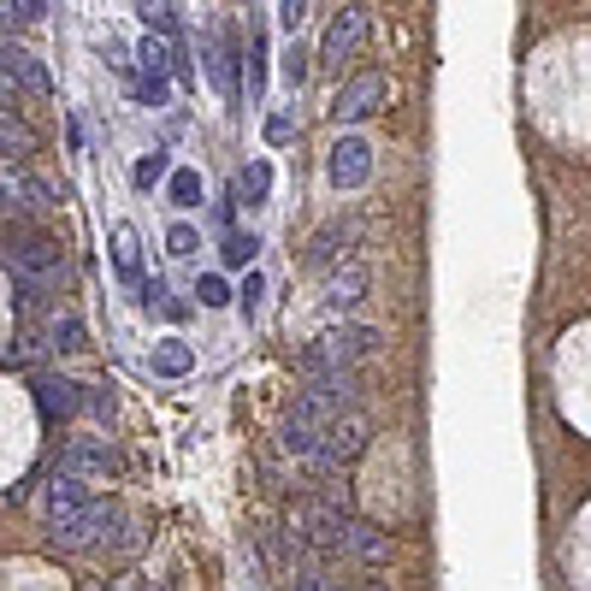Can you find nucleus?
I'll return each mask as SVG.
<instances>
[{"label": "nucleus", "mask_w": 591, "mask_h": 591, "mask_svg": "<svg viewBox=\"0 0 591 591\" xmlns=\"http://www.w3.org/2000/svg\"><path fill=\"white\" fill-rule=\"evenodd\" d=\"M0 154H7V166L24 161V154H36V131H31L24 113H0Z\"/></svg>", "instance_id": "nucleus-16"}, {"label": "nucleus", "mask_w": 591, "mask_h": 591, "mask_svg": "<svg viewBox=\"0 0 591 591\" xmlns=\"http://www.w3.org/2000/svg\"><path fill=\"white\" fill-rule=\"evenodd\" d=\"M166 196H172V208H201V172L178 166V172L166 178Z\"/></svg>", "instance_id": "nucleus-21"}, {"label": "nucleus", "mask_w": 591, "mask_h": 591, "mask_svg": "<svg viewBox=\"0 0 591 591\" xmlns=\"http://www.w3.org/2000/svg\"><path fill=\"white\" fill-rule=\"evenodd\" d=\"M113 591H149V586H142V580H119V586H113Z\"/></svg>", "instance_id": "nucleus-39"}, {"label": "nucleus", "mask_w": 591, "mask_h": 591, "mask_svg": "<svg viewBox=\"0 0 591 591\" xmlns=\"http://www.w3.org/2000/svg\"><path fill=\"white\" fill-rule=\"evenodd\" d=\"M272 12H279L284 31H302V19H308V7H302V0H284V7H272Z\"/></svg>", "instance_id": "nucleus-37"}, {"label": "nucleus", "mask_w": 591, "mask_h": 591, "mask_svg": "<svg viewBox=\"0 0 591 591\" xmlns=\"http://www.w3.org/2000/svg\"><path fill=\"white\" fill-rule=\"evenodd\" d=\"M291 591H326V574H314V568H308V574H296V586H291Z\"/></svg>", "instance_id": "nucleus-38"}, {"label": "nucleus", "mask_w": 591, "mask_h": 591, "mask_svg": "<svg viewBox=\"0 0 591 591\" xmlns=\"http://www.w3.org/2000/svg\"><path fill=\"white\" fill-rule=\"evenodd\" d=\"M308 60H314L308 48H291V54H284V83H291V90H302V83H308Z\"/></svg>", "instance_id": "nucleus-33"}, {"label": "nucleus", "mask_w": 591, "mask_h": 591, "mask_svg": "<svg viewBox=\"0 0 591 591\" xmlns=\"http://www.w3.org/2000/svg\"><path fill=\"white\" fill-rule=\"evenodd\" d=\"M0 83H7L12 95H36V101L54 95L48 66H42L31 48H19V42H0Z\"/></svg>", "instance_id": "nucleus-3"}, {"label": "nucleus", "mask_w": 591, "mask_h": 591, "mask_svg": "<svg viewBox=\"0 0 591 591\" xmlns=\"http://www.w3.org/2000/svg\"><path fill=\"white\" fill-rule=\"evenodd\" d=\"M267 142H272V149L296 142V119H291V113H272V119H267Z\"/></svg>", "instance_id": "nucleus-35"}, {"label": "nucleus", "mask_w": 591, "mask_h": 591, "mask_svg": "<svg viewBox=\"0 0 591 591\" xmlns=\"http://www.w3.org/2000/svg\"><path fill=\"white\" fill-rule=\"evenodd\" d=\"M367 267L362 261H343L338 272H331V279H326V314H331V320H338V314H350V308H362V302H367Z\"/></svg>", "instance_id": "nucleus-9"}, {"label": "nucleus", "mask_w": 591, "mask_h": 591, "mask_svg": "<svg viewBox=\"0 0 591 591\" xmlns=\"http://www.w3.org/2000/svg\"><path fill=\"white\" fill-rule=\"evenodd\" d=\"M362 31H367V7H343L338 19L326 24V36H320V66H331V71H338V66L355 54V42H362Z\"/></svg>", "instance_id": "nucleus-7"}, {"label": "nucleus", "mask_w": 591, "mask_h": 591, "mask_svg": "<svg viewBox=\"0 0 591 591\" xmlns=\"http://www.w3.org/2000/svg\"><path fill=\"white\" fill-rule=\"evenodd\" d=\"M267 190H272V166H249V172L237 178V196H249V208H261Z\"/></svg>", "instance_id": "nucleus-28"}, {"label": "nucleus", "mask_w": 591, "mask_h": 591, "mask_svg": "<svg viewBox=\"0 0 591 591\" xmlns=\"http://www.w3.org/2000/svg\"><path fill=\"white\" fill-rule=\"evenodd\" d=\"M350 243H355V225L331 220V225H320V231H314V243H308V261H314V267H331L343 249H350Z\"/></svg>", "instance_id": "nucleus-15"}, {"label": "nucleus", "mask_w": 591, "mask_h": 591, "mask_svg": "<svg viewBox=\"0 0 591 591\" xmlns=\"http://www.w3.org/2000/svg\"><path fill=\"white\" fill-rule=\"evenodd\" d=\"M42 12H48V0H0V24H12V31H19V24H36Z\"/></svg>", "instance_id": "nucleus-26"}, {"label": "nucleus", "mask_w": 591, "mask_h": 591, "mask_svg": "<svg viewBox=\"0 0 591 591\" xmlns=\"http://www.w3.org/2000/svg\"><path fill=\"white\" fill-rule=\"evenodd\" d=\"M261 296H267V279L249 267V279H243V291H237V308H243V320H255V314H261Z\"/></svg>", "instance_id": "nucleus-30"}, {"label": "nucleus", "mask_w": 591, "mask_h": 591, "mask_svg": "<svg viewBox=\"0 0 591 591\" xmlns=\"http://www.w3.org/2000/svg\"><path fill=\"white\" fill-rule=\"evenodd\" d=\"M137 12H142V24H149V36L172 42V31H178V7H137Z\"/></svg>", "instance_id": "nucleus-29"}, {"label": "nucleus", "mask_w": 591, "mask_h": 591, "mask_svg": "<svg viewBox=\"0 0 591 591\" xmlns=\"http://www.w3.org/2000/svg\"><path fill=\"white\" fill-rule=\"evenodd\" d=\"M166 249H172V255H178V261H190V255L201 249V237H196V231H190V225H172V237H166Z\"/></svg>", "instance_id": "nucleus-34"}, {"label": "nucleus", "mask_w": 591, "mask_h": 591, "mask_svg": "<svg viewBox=\"0 0 591 591\" xmlns=\"http://www.w3.org/2000/svg\"><path fill=\"white\" fill-rule=\"evenodd\" d=\"M42 509H48V527L66 521V515L90 509V485L71 480V473H54V480H48V497H42Z\"/></svg>", "instance_id": "nucleus-13"}, {"label": "nucleus", "mask_w": 591, "mask_h": 591, "mask_svg": "<svg viewBox=\"0 0 591 591\" xmlns=\"http://www.w3.org/2000/svg\"><path fill=\"white\" fill-rule=\"evenodd\" d=\"M142 308H161L166 320H184V314H190V308H184V302H172L166 279H149V284H142Z\"/></svg>", "instance_id": "nucleus-24"}, {"label": "nucleus", "mask_w": 591, "mask_h": 591, "mask_svg": "<svg viewBox=\"0 0 591 591\" xmlns=\"http://www.w3.org/2000/svg\"><path fill=\"white\" fill-rule=\"evenodd\" d=\"M220 255H225V267H255V255H261V237H243V231H231V237L220 243Z\"/></svg>", "instance_id": "nucleus-22"}, {"label": "nucleus", "mask_w": 591, "mask_h": 591, "mask_svg": "<svg viewBox=\"0 0 591 591\" xmlns=\"http://www.w3.org/2000/svg\"><path fill=\"white\" fill-rule=\"evenodd\" d=\"M196 296H201V308H225V302H231V284L220 279V272H201V279H196Z\"/></svg>", "instance_id": "nucleus-31"}, {"label": "nucleus", "mask_w": 591, "mask_h": 591, "mask_svg": "<svg viewBox=\"0 0 591 591\" xmlns=\"http://www.w3.org/2000/svg\"><path fill=\"white\" fill-rule=\"evenodd\" d=\"M131 178H137V190H154V184H161V178H172V154H166V149H154V154H142V161H137V172H131Z\"/></svg>", "instance_id": "nucleus-23"}, {"label": "nucleus", "mask_w": 591, "mask_h": 591, "mask_svg": "<svg viewBox=\"0 0 591 591\" xmlns=\"http://www.w3.org/2000/svg\"><path fill=\"white\" fill-rule=\"evenodd\" d=\"M367 355H379V326L331 320L320 338L302 350V373H308V379H320V373H350L355 362H367Z\"/></svg>", "instance_id": "nucleus-1"}, {"label": "nucleus", "mask_w": 591, "mask_h": 591, "mask_svg": "<svg viewBox=\"0 0 591 591\" xmlns=\"http://www.w3.org/2000/svg\"><path fill=\"white\" fill-rule=\"evenodd\" d=\"M31 208V172L0 161V213H24Z\"/></svg>", "instance_id": "nucleus-19"}, {"label": "nucleus", "mask_w": 591, "mask_h": 591, "mask_svg": "<svg viewBox=\"0 0 591 591\" xmlns=\"http://www.w3.org/2000/svg\"><path fill=\"white\" fill-rule=\"evenodd\" d=\"M261 83H267V42L255 36V60H249V95H261Z\"/></svg>", "instance_id": "nucleus-36"}, {"label": "nucleus", "mask_w": 591, "mask_h": 591, "mask_svg": "<svg viewBox=\"0 0 591 591\" xmlns=\"http://www.w3.org/2000/svg\"><path fill=\"white\" fill-rule=\"evenodd\" d=\"M385 95H391V83L379 78V71H362V78H350L338 95H331V119L338 125H355V119H367V113H379L385 107Z\"/></svg>", "instance_id": "nucleus-4"}, {"label": "nucleus", "mask_w": 591, "mask_h": 591, "mask_svg": "<svg viewBox=\"0 0 591 591\" xmlns=\"http://www.w3.org/2000/svg\"><path fill=\"white\" fill-rule=\"evenodd\" d=\"M137 101H142V107H166V101H172V78H137Z\"/></svg>", "instance_id": "nucleus-32"}, {"label": "nucleus", "mask_w": 591, "mask_h": 591, "mask_svg": "<svg viewBox=\"0 0 591 591\" xmlns=\"http://www.w3.org/2000/svg\"><path fill=\"white\" fill-rule=\"evenodd\" d=\"M60 473H71V480H101V473H113V444L107 438H71L66 456H60Z\"/></svg>", "instance_id": "nucleus-10"}, {"label": "nucleus", "mask_w": 591, "mask_h": 591, "mask_svg": "<svg viewBox=\"0 0 591 591\" xmlns=\"http://www.w3.org/2000/svg\"><path fill=\"white\" fill-rule=\"evenodd\" d=\"M326 178L338 184V190H362L373 178V142L367 137H338L326 149Z\"/></svg>", "instance_id": "nucleus-5"}, {"label": "nucleus", "mask_w": 591, "mask_h": 591, "mask_svg": "<svg viewBox=\"0 0 591 591\" xmlns=\"http://www.w3.org/2000/svg\"><path fill=\"white\" fill-rule=\"evenodd\" d=\"M0 261L12 267V279H36V284H48V279H60V249H54L48 237H31V231H12L7 237V249H0Z\"/></svg>", "instance_id": "nucleus-2"}, {"label": "nucleus", "mask_w": 591, "mask_h": 591, "mask_svg": "<svg viewBox=\"0 0 591 591\" xmlns=\"http://www.w3.org/2000/svg\"><path fill=\"white\" fill-rule=\"evenodd\" d=\"M48 338H54V350H90V331H83L78 314H54V326H48Z\"/></svg>", "instance_id": "nucleus-20"}, {"label": "nucleus", "mask_w": 591, "mask_h": 591, "mask_svg": "<svg viewBox=\"0 0 591 591\" xmlns=\"http://www.w3.org/2000/svg\"><path fill=\"white\" fill-rule=\"evenodd\" d=\"M343 556H355V562H367V568H379V562H391V539H385L373 521H343Z\"/></svg>", "instance_id": "nucleus-12"}, {"label": "nucleus", "mask_w": 591, "mask_h": 591, "mask_svg": "<svg viewBox=\"0 0 591 591\" xmlns=\"http://www.w3.org/2000/svg\"><path fill=\"white\" fill-rule=\"evenodd\" d=\"M149 367L161 373V379H184V373L196 367V350H190V343H178V338H172V343H154Z\"/></svg>", "instance_id": "nucleus-18"}, {"label": "nucleus", "mask_w": 591, "mask_h": 591, "mask_svg": "<svg viewBox=\"0 0 591 591\" xmlns=\"http://www.w3.org/2000/svg\"><path fill=\"white\" fill-rule=\"evenodd\" d=\"M36 409L42 414H54V421H71V414L83 409V385H71V379H60V373H36Z\"/></svg>", "instance_id": "nucleus-11"}, {"label": "nucleus", "mask_w": 591, "mask_h": 591, "mask_svg": "<svg viewBox=\"0 0 591 591\" xmlns=\"http://www.w3.org/2000/svg\"><path fill=\"white\" fill-rule=\"evenodd\" d=\"M279 450L296 456V461H320V426L296 421V414H284L279 421Z\"/></svg>", "instance_id": "nucleus-14"}, {"label": "nucleus", "mask_w": 591, "mask_h": 591, "mask_svg": "<svg viewBox=\"0 0 591 591\" xmlns=\"http://www.w3.org/2000/svg\"><path fill=\"white\" fill-rule=\"evenodd\" d=\"M113 267H119V279L142 284V237H137V225H113Z\"/></svg>", "instance_id": "nucleus-17"}, {"label": "nucleus", "mask_w": 591, "mask_h": 591, "mask_svg": "<svg viewBox=\"0 0 591 591\" xmlns=\"http://www.w3.org/2000/svg\"><path fill=\"white\" fill-rule=\"evenodd\" d=\"M107 527H113V509L90 503V509H78V515H66V521H54V527H48V539L60 544V551H90V544H95Z\"/></svg>", "instance_id": "nucleus-8"}, {"label": "nucleus", "mask_w": 591, "mask_h": 591, "mask_svg": "<svg viewBox=\"0 0 591 591\" xmlns=\"http://www.w3.org/2000/svg\"><path fill=\"white\" fill-rule=\"evenodd\" d=\"M42 296H48V284H36V279H12V302H19V314H24V320L48 308Z\"/></svg>", "instance_id": "nucleus-27"}, {"label": "nucleus", "mask_w": 591, "mask_h": 591, "mask_svg": "<svg viewBox=\"0 0 591 591\" xmlns=\"http://www.w3.org/2000/svg\"><path fill=\"white\" fill-rule=\"evenodd\" d=\"M367 591H379V586H367Z\"/></svg>", "instance_id": "nucleus-40"}, {"label": "nucleus", "mask_w": 591, "mask_h": 591, "mask_svg": "<svg viewBox=\"0 0 591 591\" xmlns=\"http://www.w3.org/2000/svg\"><path fill=\"white\" fill-rule=\"evenodd\" d=\"M367 438H373V426H367V414H338L326 432H320V468H343V461H355L367 450Z\"/></svg>", "instance_id": "nucleus-6"}, {"label": "nucleus", "mask_w": 591, "mask_h": 591, "mask_svg": "<svg viewBox=\"0 0 591 591\" xmlns=\"http://www.w3.org/2000/svg\"><path fill=\"white\" fill-rule=\"evenodd\" d=\"M48 350H54V343L42 338V331H19V338H12V362H19V367H36Z\"/></svg>", "instance_id": "nucleus-25"}]
</instances>
